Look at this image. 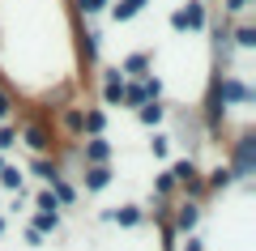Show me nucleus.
Instances as JSON below:
<instances>
[{
  "instance_id": "nucleus-1",
  "label": "nucleus",
  "mask_w": 256,
  "mask_h": 251,
  "mask_svg": "<svg viewBox=\"0 0 256 251\" xmlns=\"http://www.w3.org/2000/svg\"><path fill=\"white\" fill-rule=\"evenodd\" d=\"M226 166H230V175H235V183H248L256 175V132H252V128H244V132L235 136Z\"/></svg>"
},
{
  "instance_id": "nucleus-2",
  "label": "nucleus",
  "mask_w": 256,
  "mask_h": 251,
  "mask_svg": "<svg viewBox=\"0 0 256 251\" xmlns=\"http://www.w3.org/2000/svg\"><path fill=\"white\" fill-rule=\"evenodd\" d=\"M171 171V179H175V192H184V200H205V175H201V166L192 158H180L175 166H166Z\"/></svg>"
},
{
  "instance_id": "nucleus-3",
  "label": "nucleus",
  "mask_w": 256,
  "mask_h": 251,
  "mask_svg": "<svg viewBox=\"0 0 256 251\" xmlns=\"http://www.w3.org/2000/svg\"><path fill=\"white\" fill-rule=\"evenodd\" d=\"M22 145H26L34 158H56V132L43 119H30V124L22 128Z\"/></svg>"
},
{
  "instance_id": "nucleus-4",
  "label": "nucleus",
  "mask_w": 256,
  "mask_h": 251,
  "mask_svg": "<svg viewBox=\"0 0 256 251\" xmlns=\"http://www.w3.org/2000/svg\"><path fill=\"white\" fill-rule=\"evenodd\" d=\"M210 26V13H205V0H188L171 13V30L175 34H188V30H205Z\"/></svg>"
},
{
  "instance_id": "nucleus-5",
  "label": "nucleus",
  "mask_w": 256,
  "mask_h": 251,
  "mask_svg": "<svg viewBox=\"0 0 256 251\" xmlns=\"http://www.w3.org/2000/svg\"><path fill=\"white\" fill-rule=\"evenodd\" d=\"M214 85H218V98L226 102V107H248V102H256V90H252V85H244L235 72L214 77Z\"/></svg>"
},
{
  "instance_id": "nucleus-6",
  "label": "nucleus",
  "mask_w": 256,
  "mask_h": 251,
  "mask_svg": "<svg viewBox=\"0 0 256 251\" xmlns=\"http://www.w3.org/2000/svg\"><path fill=\"white\" fill-rule=\"evenodd\" d=\"M196 222H201V200H180V205H171V217H166L171 234H192Z\"/></svg>"
},
{
  "instance_id": "nucleus-7",
  "label": "nucleus",
  "mask_w": 256,
  "mask_h": 251,
  "mask_svg": "<svg viewBox=\"0 0 256 251\" xmlns=\"http://www.w3.org/2000/svg\"><path fill=\"white\" fill-rule=\"evenodd\" d=\"M77 158H82V166H111V141L107 136H86Z\"/></svg>"
},
{
  "instance_id": "nucleus-8",
  "label": "nucleus",
  "mask_w": 256,
  "mask_h": 251,
  "mask_svg": "<svg viewBox=\"0 0 256 251\" xmlns=\"http://www.w3.org/2000/svg\"><path fill=\"white\" fill-rule=\"evenodd\" d=\"M150 68H154V55H150V51H132V55H124V60H120L124 81H141V77H150Z\"/></svg>"
},
{
  "instance_id": "nucleus-9",
  "label": "nucleus",
  "mask_w": 256,
  "mask_h": 251,
  "mask_svg": "<svg viewBox=\"0 0 256 251\" xmlns=\"http://www.w3.org/2000/svg\"><path fill=\"white\" fill-rule=\"evenodd\" d=\"M120 98H124V72L107 68L102 72V107H120Z\"/></svg>"
},
{
  "instance_id": "nucleus-10",
  "label": "nucleus",
  "mask_w": 256,
  "mask_h": 251,
  "mask_svg": "<svg viewBox=\"0 0 256 251\" xmlns=\"http://www.w3.org/2000/svg\"><path fill=\"white\" fill-rule=\"evenodd\" d=\"M146 217H150V213H146L141 205H120V209H107V222L124 226V230H132V226H141Z\"/></svg>"
},
{
  "instance_id": "nucleus-11",
  "label": "nucleus",
  "mask_w": 256,
  "mask_h": 251,
  "mask_svg": "<svg viewBox=\"0 0 256 251\" xmlns=\"http://www.w3.org/2000/svg\"><path fill=\"white\" fill-rule=\"evenodd\" d=\"M107 132V107H82V136Z\"/></svg>"
},
{
  "instance_id": "nucleus-12",
  "label": "nucleus",
  "mask_w": 256,
  "mask_h": 251,
  "mask_svg": "<svg viewBox=\"0 0 256 251\" xmlns=\"http://www.w3.org/2000/svg\"><path fill=\"white\" fill-rule=\"evenodd\" d=\"M235 188V175H230V166L222 162V166H214L210 175H205V196H218V192Z\"/></svg>"
},
{
  "instance_id": "nucleus-13",
  "label": "nucleus",
  "mask_w": 256,
  "mask_h": 251,
  "mask_svg": "<svg viewBox=\"0 0 256 251\" xmlns=\"http://www.w3.org/2000/svg\"><path fill=\"white\" fill-rule=\"evenodd\" d=\"M111 179H116V171H111V166H86L82 188H86V192H102V188H111Z\"/></svg>"
},
{
  "instance_id": "nucleus-14",
  "label": "nucleus",
  "mask_w": 256,
  "mask_h": 251,
  "mask_svg": "<svg viewBox=\"0 0 256 251\" xmlns=\"http://www.w3.org/2000/svg\"><path fill=\"white\" fill-rule=\"evenodd\" d=\"M146 4H150V0H111L107 13H111V21H132L141 9H146Z\"/></svg>"
},
{
  "instance_id": "nucleus-15",
  "label": "nucleus",
  "mask_w": 256,
  "mask_h": 251,
  "mask_svg": "<svg viewBox=\"0 0 256 251\" xmlns=\"http://www.w3.org/2000/svg\"><path fill=\"white\" fill-rule=\"evenodd\" d=\"M30 175L43 179V183H56L64 171H60V162H56V158H34V162H30Z\"/></svg>"
},
{
  "instance_id": "nucleus-16",
  "label": "nucleus",
  "mask_w": 256,
  "mask_h": 251,
  "mask_svg": "<svg viewBox=\"0 0 256 251\" xmlns=\"http://www.w3.org/2000/svg\"><path fill=\"white\" fill-rule=\"evenodd\" d=\"M230 51H235V43H230V26H226V21H218V26H214V55L226 64Z\"/></svg>"
},
{
  "instance_id": "nucleus-17",
  "label": "nucleus",
  "mask_w": 256,
  "mask_h": 251,
  "mask_svg": "<svg viewBox=\"0 0 256 251\" xmlns=\"http://www.w3.org/2000/svg\"><path fill=\"white\" fill-rule=\"evenodd\" d=\"M146 102H150L146 85H141V81H124V98H120V107H128V111H137V107H146Z\"/></svg>"
},
{
  "instance_id": "nucleus-18",
  "label": "nucleus",
  "mask_w": 256,
  "mask_h": 251,
  "mask_svg": "<svg viewBox=\"0 0 256 251\" xmlns=\"http://www.w3.org/2000/svg\"><path fill=\"white\" fill-rule=\"evenodd\" d=\"M137 119H141L146 128H158V124L166 119V107H162V98H150L146 107H137Z\"/></svg>"
},
{
  "instance_id": "nucleus-19",
  "label": "nucleus",
  "mask_w": 256,
  "mask_h": 251,
  "mask_svg": "<svg viewBox=\"0 0 256 251\" xmlns=\"http://www.w3.org/2000/svg\"><path fill=\"white\" fill-rule=\"evenodd\" d=\"M22 183H26V171H22V166H9V162H4V166H0V188L18 196V192H22Z\"/></svg>"
},
{
  "instance_id": "nucleus-20",
  "label": "nucleus",
  "mask_w": 256,
  "mask_h": 251,
  "mask_svg": "<svg viewBox=\"0 0 256 251\" xmlns=\"http://www.w3.org/2000/svg\"><path fill=\"white\" fill-rule=\"evenodd\" d=\"M30 230H38L43 239H47V234H56V230H60V213H43V209H38V213L30 217Z\"/></svg>"
},
{
  "instance_id": "nucleus-21",
  "label": "nucleus",
  "mask_w": 256,
  "mask_h": 251,
  "mask_svg": "<svg viewBox=\"0 0 256 251\" xmlns=\"http://www.w3.org/2000/svg\"><path fill=\"white\" fill-rule=\"evenodd\" d=\"M60 128L68 136H82V107H60Z\"/></svg>"
},
{
  "instance_id": "nucleus-22",
  "label": "nucleus",
  "mask_w": 256,
  "mask_h": 251,
  "mask_svg": "<svg viewBox=\"0 0 256 251\" xmlns=\"http://www.w3.org/2000/svg\"><path fill=\"white\" fill-rule=\"evenodd\" d=\"M47 188H52V196L60 200V209H64V205H77V188H73L68 179H64V175H60L56 183H47Z\"/></svg>"
},
{
  "instance_id": "nucleus-23",
  "label": "nucleus",
  "mask_w": 256,
  "mask_h": 251,
  "mask_svg": "<svg viewBox=\"0 0 256 251\" xmlns=\"http://www.w3.org/2000/svg\"><path fill=\"white\" fill-rule=\"evenodd\" d=\"M77 51H82V60L94 68V64H98V34H94V30H86L82 43H77Z\"/></svg>"
},
{
  "instance_id": "nucleus-24",
  "label": "nucleus",
  "mask_w": 256,
  "mask_h": 251,
  "mask_svg": "<svg viewBox=\"0 0 256 251\" xmlns=\"http://www.w3.org/2000/svg\"><path fill=\"white\" fill-rule=\"evenodd\" d=\"M230 43L244 47V51H252V47H256V26H248V21H244V26H235V30H230Z\"/></svg>"
},
{
  "instance_id": "nucleus-25",
  "label": "nucleus",
  "mask_w": 256,
  "mask_h": 251,
  "mask_svg": "<svg viewBox=\"0 0 256 251\" xmlns=\"http://www.w3.org/2000/svg\"><path fill=\"white\" fill-rule=\"evenodd\" d=\"M166 196H175V179H171V171L154 175V200H166Z\"/></svg>"
},
{
  "instance_id": "nucleus-26",
  "label": "nucleus",
  "mask_w": 256,
  "mask_h": 251,
  "mask_svg": "<svg viewBox=\"0 0 256 251\" xmlns=\"http://www.w3.org/2000/svg\"><path fill=\"white\" fill-rule=\"evenodd\" d=\"M111 0H77V13L82 17H98V13H107Z\"/></svg>"
},
{
  "instance_id": "nucleus-27",
  "label": "nucleus",
  "mask_w": 256,
  "mask_h": 251,
  "mask_svg": "<svg viewBox=\"0 0 256 251\" xmlns=\"http://www.w3.org/2000/svg\"><path fill=\"white\" fill-rule=\"evenodd\" d=\"M34 205L43 209V213H60V200L52 196V188H43V192H38V196H34Z\"/></svg>"
},
{
  "instance_id": "nucleus-28",
  "label": "nucleus",
  "mask_w": 256,
  "mask_h": 251,
  "mask_svg": "<svg viewBox=\"0 0 256 251\" xmlns=\"http://www.w3.org/2000/svg\"><path fill=\"white\" fill-rule=\"evenodd\" d=\"M150 153H154V158H166V153H171V136H166V132H154V141H150Z\"/></svg>"
},
{
  "instance_id": "nucleus-29",
  "label": "nucleus",
  "mask_w": 256,
  "mask_h": 251,
  "mask_svg": "<svg viewBox=\"0 0 256 251\" xmlns=\"http://www.w3.org/2000/svg\"><path fill=\"white\" fill-rule=\"evenodd\" d=\"M13 145H18V128H13V124H0V153H9Z\"/></svg>"
},
{
  "instance_id": "nucleus-30",
  "label": "nucleus",
  "mask_w": 256,
  "mask_h": 251,
  "mask_svg": "<svg viewBox=\"0 0 256 251\" xmlns=\"http://www.w3.org/2000/svg\"><path fill=\"white\" fill-rule=\"evenodd\" d=\"M248 4H252V0H222V13H226V17H244Z\"/></svg>"
},
{
  "instance_id": "nucleus-31",
  "label": "nucleus",
  "mask_w": 256,
  "mask_h": 251,
  "mask_svg": "<svg viewBox=\"0 0 256 251\" xmlns=\"http://www.w3.org/2000/svg\"><path fill=\"white\" fill-rule=\"evenodd\" d=\"M13 98H9V90H4V85H0V124H9V115H13Z\"/></svg>"
},
{
  "instance_id": "nucleus-32",
  "label": "nucleus",
  "mask_w": 256,
  "mask_h": 251,
  "mask_svg": "<svg viewBox=\"0 0 256 251\" xmlns=\"http://www.w3.org/2000/svg\"><path fill=\"white\" fill-rule=\"evenodd\" d=\"M141 85H146V94H150V98H162V81H158L154 72H150V77H141Z\"/></svg>"
},
{
  "instance_id": "nucleus-33",
  "label": "nucleus",
  "mask_w": 256,
  "mask_h": 251,
  "mask_svg": "<svg viewBox=\"0 0 256 251\" xmlns=\"http://www.w3.org/2000/svg\"><path fill=\"white\" fill-rule=\"evenodd\" d=\"M26 243H30V247H47V239L38 230H30V226H26Z\"/></svg>"
},
{
  "instance_id": "nucleus-34",
  "label": "nucleus",
  "mask_w": 256,
  "mask_h": 251,
  "mask_svg": "<svg viewBox=\"0 0 256 251\" xmlns=\"http://www.w3.org/2000/svg\"><path fill=\"white\" fill-rule=\"evenodd\" d=\"M184 251H205V243H201V239H192V234H188V243H184Z\"/></svg>"
},
{
  "instance_id": "nucleus-35",
  "label": "nucleus",
  "mask_w": 256,
  "mask_h": 251,
  "mask_svg": "<svg viewBox=\"0 0 256 251\" xmlns=\"http://www.w3.org/2000/svg\"><path fill=\"white\" fill-rule=\"evenodd\" d=\"M0 234H4V217H0Z\"/></svg>"
},
{
  "instance_id": "nucleus-36",
  "label": "nucleus",
  "mask_w": 256,
  "mask_h": 251,
  "mask_svg": "<svg viewBox=\"0 0 256 251\" xmlns=\"http://www.w3.org/2000/svg\"><path fill=\"white\" fill-rule=\"evenodd\" d=\"M0 166H4V158H0Z\"/></svg>"
}]
</instances>
